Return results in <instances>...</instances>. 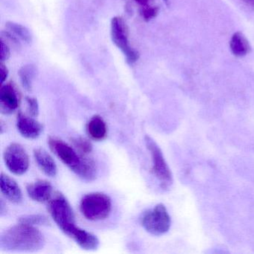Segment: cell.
<instances>
[{"mask_svg":"<svg viewBox=\"0 0 254 254\" xmlns=\"http://www.w3.org/2000/svg\"><path fill=\"white\" fill-rule=\"evenodd\" d=\"M244 2H246L248 5L251 6H254V0H244Z\"/></svg>","mask_w":254,"mask_h":254,"instance_id":"cell-27","label":"cell"},{"mask_svg":"<svg viewBox=\"0 0 254 254\" xmlns=\"http://www.w3.org/2000/svg\"><path fill=\"white\" fill-rule=\"evenodd\" d=\"M45 238L35 226L20 223L5 230L0 236V248L8 251L34 252L42 249Z\"/></svg>","mask_w":254,"mask_h":254,"instance_id":"cell-2","label":"cell"},{"mask_svg":"<svg viewBox=\"0 0 254 254\" xmlns=\"http://www.w3.org/2000/svg\"><path fill=\"white\" fill-rule=\"evenodd\" d=\"M26 191L30 198L39 203L50 201L53 195V186L49 181L44 180L28 184Z\"/></svg>","mask_w":254,"mask_h":254,"instance_id":"cell-11","label":"cell"},{"mask_svg":"<svg viewBox=\"0 0 254 254\" xmlns=\"http://www.w3.org/2000/svg\"><path fill=\"white\" fill-rule=\"evenodd\" d=\"M112 209V202L109 196L102 192L86 194L80 203V210L89 221H102L109 216Z\"/></svg>","mask_w":254,"mask_h":254,"instance_id":"cell-4","label":"cell"},{"mask_svg":"<svg viewBox=\"0 0 254 254\" xmlns=\"http://www.w3.org/2000/svg\"><path fill=\"white\" fill-rule=\"evenodd\" d=\"M19 222L32 226H47L50 224V221L45 215H40V214L25 215L20 218Z\"/></svg>","mask_w":254,"mask_h":254,"instance_id":"cell-19","label":"cell"},{"mask_svg":"<svg viewBox=\"0 0 254 254\" xmlns=\"http://www.w3.org/2000/svg\"><path fill=\"white\" fill-rule=\"evenodd\" d=\"M136 3L140 5L142 8H145V7L151 6V4H152L153 0H133Z\"/></svg>","mask_w":254,"mask_h":254,"instance_id":"cell-25","label":"cell"},{"mask_svg":"<svg viewBox=\"0 0 254 254\" xmlns=\"http://www.w3.org/2000/svg\"><path fill=\"white\" fill-rule=\"evenodd\" d=\"M5 28L8 32H11L13 35H15L17 38L30 44L32 41V35L30 30L26 26L20 24V23H14V22H8L5 24Z\"/></svg>","mask_w":254,"mask_h":254,"instance_id":"cell-17","label":"cell"},{"mask_svg":"<svg viewBox=\"0 0 254 254\" xmlns=\"http://www.w3.org/2000/svg\"><path fill=\"white\" fill-rule=\"evenodd\" d=\"M34 157L37 164L41 170L47 176L56 177L58 173V167L53 157L42 148L34 150Z\"/></svg>","mask_w":254,"mask_h":254,"instance_id":"cell-14","label":"cell"},{"mask_svg":"<svg viewBox=\"0 0 254 254\" xmlns=\"http://www.w3.org/2000/svg\"><path fill=\"white\" fill-rule=\"evenodd\" d=\"M3 159L8 170L14 175H23L29 169V155L20 144H10L4 151Z\"/></svg>","mask_w":254,"mask_h":254,"instance_id":"cell-8","label":"cell"},{"mask_svg":"<svg viewBox=\"0 0 254 254\" xmlns=\"http://www.w3.org/2000/svg\"><path fill=\"white\" fill-rule=\"evenodd\" d=\"M157 14H158V8L157 6H153V5L142 8V11H141L142 17L147 21L154 18Z\"/></svg>","mask_w":254,"mask_h":254,"instance_id":"cell-22","label":"cell"},{"mask_svg":"<svg viewBox=\"0 0 254 254\" xmlns=\"http://www.w3.org/2000/svg\"><path fill=\"white\" fill-rule=\"evenodd\" d=\"M28 111L32 117H37L39 114V105L36 99L32 97L26 98Z\"/></svg>","mask_w":254,"mask_h":254,"instance_id":"cell-21","label":"cell"},{"mask_svg":"<svg viewBox=\"0 0 254 254\" xmlns=\"http://www.w3.org/2000/svg\"><path fill=\"white\" fill-rule=\"evenodd\" d=\"M5 213H6V204L4 203L3 200H1V202H0V214L2 216Z\"/></svg>","mask_w":254,"mask_h":254,"instance_id":"cell-26","label":"cell"},{"mask_svg":"<svg viewBox=\"0 0 254 254\" xmlns=\"http://www.w3.org/2000/svg\"><path fill=\"white\" fill-rule=\"evenodd\" d=\"M0 74H1L0 75H1V83L3 84L6 81L7 78H8V70L6 66L2 63L0 64Z\"/></svg>","mask_w":254,"mask_h":254,"instance_id":"cell-24","label":"cell"},{"mask_svg":"<svg viewBox=\"0 0 254 254\" xmlns=\"http://www.w3.org/2000/svg\"><path fill=\"white\" fill-rule=\"evenodd\" d=\"M11 56L10 53V49L7 44H5V41L2 39V44H1V61L5 62L8 60Z\"/></svg>","mask_w":254,"mask_h":254,"instance_id":"cell-23","label":"cell"},{"mask_svg":"<svg viewBox=\"0 0 254 254\" xmlns=\"http://www.w3.org/2000/svg\"><path fill=\"white\" fill-rule=\"evenodd\" d=\"M111 38L116 46L126 56L129 63H135L139 59V53L130 46L128 28L123 17H115L111 20Z\"/></svg>","mask_w":254,"mask_h":254,"instance_id":"cell-7","label":"cell"},{"mask_svg":"<svg viewBox=\"0 0 254 254\" xmlns=\"http://www.w3.org/2000/svg\"><path fill=\"white\" fill-rule=\"evenodd\" d=\"M48 143L51 151L75 175L84 181L96 179L97 169L93 159L78 152L76 148L59 138L50 136Z\"/></svg>","mask_w":254,"mask_h":254,"instance_id":"cell-1","label":"cell"},{"mask_svg":"<svg viewBox=\"0 0 254 254\" xmlns=\"http://www.w3.org/2000/svg\"><path fill=\"white\" fill-rule=\"evenodd\" d=\"M0 187L2 194L12 203H20L23 200V192L20 186L8 175L2 173Z\"/></svg>","mask_w":254,"mask_h":254,"instance_id":"cell-12","label":"cell"},{"mask_svg":"<svg viewBox=\"0 0 254 254\" xmlns=\"http://www.w3.org/2000/svg\"><path fill=\"white\" fill-rule=\"evenodd\" d=\"M20 99L14 86L2 85L0 90V110L4 114H11L18 108Z\"/></svg>","mask_w":254,"mask_h":254,"instance_id":"cell-10","label":"cell"},{"mask_svg":"<svg viewBox=\"0 0 254 254\" xmlns=\"http://www.w3.org/2000/svg\"><path fill=\"white\" fill-rule=\"evenodd\" d=\"M74 147L78 152L84 155H88L93 151V145L88 139L83 137H75L72 139Z\"/></svg>","mask_w":254,"mask_h":254,"instance_id":"cell-20","label":"cell"},{"mask_svg":"<svg viewBox=\"0 0 254 254\" xmlns=\"http://www.w3.org/2000/svg\"><path fill=\"white\" fill-rule=\"evenodd\" d=\"M35 72H36V69L32 65L23 66L19 72L22 84L27 90H30L32 89V81L35 78Z\"/></svg>","mask_w":254,"mask_h":254,"instance_id":"cell-18","label":"cell"},{"mask_svg":"<svg viewBox=\"0 0 254 254\" xmlns=\"http://www.w3.org/2000/svg\"><path fill=\"white\" fill-rule=\"evenodd\" d=\"M17 127L22 136L32 139L39 137L44 130L42 125L34 117L22 113L17 115Z\"/></svg>","mask_w":254,"mask_h":254,"instance_id":"cell-9","label":"cell"},{"mask_svg":"<svg viewBox=\"0 0 254 254\" xmlns=\"http://www.w3.org/2000/svg\"><path fill=\"white\" fill-rule=\"evenodd\" d=\"M48 209L58 227L69 236L76 225L75 213L67 199L62 193H55L49 201Z\"/></svg>","mask_w":254,"mask_h":254,"instance_id":"cell-3","label":"cell"},{"mask_svg":"<svg viewBox=\"0 0 254 254\" xmlns=\"http://www.w3.org/2000/svg\"><path fill=\"white\" fill-rule=\"evenodd\" d=\"M68 236L86 251H94L99 245V240L96 236L77 226Z\"/></svg>","mask_w":254,"mask_h":254,"instance_id":"cell-13","label":"cell"},{"mask_svg":"<svg viewBox=\"0 0 254 254\" xmlns=\"http://www.w3.org/2000/svg\"><path fill=\"white\" fill-rule=\"evenodd\" d=\"M140 223L148 233L154 236H161L167 233L170 228V215L166 206L159 203L142 213Z\"/></svg>","mask_w":254,"mask_h":254,"instance_id":"cell-5","label":"cell"},{"mask_svg":"<svg viewBox=\"0 0 254 254\" xmlns=\"http://www.w3.org/2000/svg\"><path fill=\"white\" fill-rule=\"evenodd\" d=\"M145 145L150 151L152 160V172L157 179L160 181L163 189H167L172 185V175L168 166L160 147L150 136L145 137Z\"/></svg>","mask_w":254,"mask_h":254,"instance_id":"cell-6","label":"cell"},{"mask_svg":"<svg viewBox=\"0 0 254 254\" xmlns=\"http://www.w3.org/2000/svg\"><path fill=\"white\" fill-rule=\"evenodd\" d=\"M87 132L93 140L102 141L108 134V126L101 116L95 115L87 123Z\"/></svg>","mask_w":254,"mask_h":254,"instance_id":"cell-15","label":"cell"},{"mask_svg":"<svg viewBox=\"0 0 254 254\" xmlns=\"http://www.w3.org/2000/svg\"><path fill=\"white\" fill-rule=\"evenodd\" d=\"M232 53L236 57H245L249 54L251 47L248 39L241 32H236L232 36L230 41Z\"/></svg>","mask_w":254,"mask_h":254,"instance_id":"cell-16","label":"cell"}]
</instances>
